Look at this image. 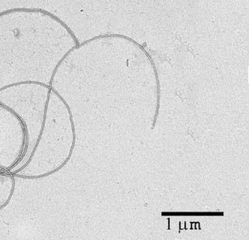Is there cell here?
Instances as JSON below:
<instances>
[{
	"mask_svg": "<svg viewBox=\"0 0 249 240\" xmlns=\"http://www.w3.org/2000/svg\"><path fill=\"white\" fill-rule=\"evenodd\" d=\"M25 133L21 122L0 105V168L14 167L23 152Z\"/></svg>",
	"mask_w": 249,
	"mask_h": 240,
	"instance_id": "obj_1",
	"label": "cell"
},
{
	"mask_svg": "<svg viewBox=\"0 0 249 240\" xmlns=\"http://www.w3.org/2000/svg\"><path fill=\"white\" fill-rule=\"evenodd\" d=\"M14 189V180L10 175L0 173V207L7 203Z\"/></svg>",
	"mask_w": 249,
	"mask_h": 240,
	"instance_id": "obj_2",
	"label": "cell"
}]
</instances>
